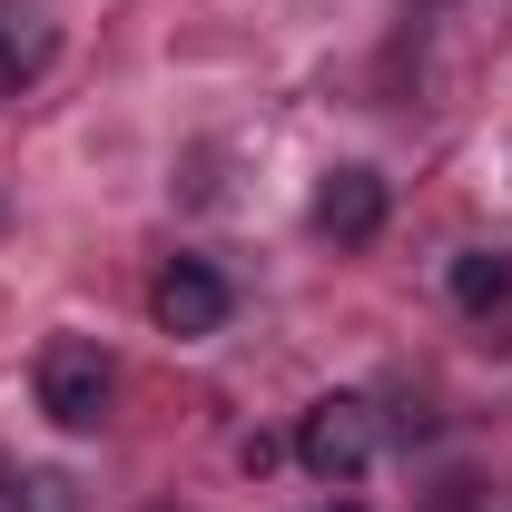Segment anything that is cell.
Listing matches in <instances>:
<instances>
[{"label": "cell", "instance_id": "6da1fadb", "mask_svg": "<svg viewBox=\"0 0 512 512\" xmlns=\"http://www.w3.org/2000/svg\"><path fill=\"white\" fill-rule=\"evenodd\" d=\"M375 444H384V414L365 404V394H325V404H306V424H296V463L316 473L325 493L365 483V463H375Z\"/></svg>", "mask_w": 512, "mask_h": 512}, {"label": "cell", "instance_id": "7a4b0ae2", "mask_svg": "<svg viewBox=\"0 0 512 512\" xmlns=\"http://www.w3.org/2000/svg\"><path fill=\"white\" fill-rule=\"evenodd\" d=\"M109 394H119V365H109L99 335H50V345H40V414H50L60 434H89V424L109 414Z\"/></svg>", "mask_w": 512, "mask_h": 512}, {"label": "cell", "instance_id": "3957f363", "mask_svg": "<svg viewBox=\"0 0 512 512\" xmlns=\"http://www.w3.org/2000/svg\"><path fill=\"white\" fill-rule=\"evenodd\" d=\"M227 306H237V286H227L207 256H168L158 286H148V316H158V335H178V345H207V335L227 325Z\"/></svg>", "mask_w": 512, "mask_h": 512}, {"label": "cell", "instance_id": "277c9868", "mask_svg": "<svg viewBox=\"0 0 512 512\" xmlns=\"http://www.w3.org/2000/svg\"><path fill=\"white\" fill-rule=\"evenodd\" d=\"M306 217H316L325 247H375L384 237V178L375 168H325L316 197H306Z\"/></svg>", "mask_w": 512, "mask_h": 512}, {"label": "cell", "instance_id": "5b68a950", "mask_svg": "<svg viewBox=\"0 0 512 512\" xmlns=\"http://www.w3.org/2000/svg\"><path fill=\"white\" fill-rule=\"evenodd\" d=\"M60 40V0H0V99H20Z\"/></svg>", "mask_w": 512, "mask_h": 512}, {"label": "cell", "instance_id": "8992f818", "mask_svg": "<svg viewBox=\"0 0 512 512\" xmlns=\"http://www.w3.org/2000/svg\"><path fill=\"white\" fill-rule=\"evenodd\" d=\"M444 286H453V306H463V316L512 306V247H463V256L444 266Z\"/></svg>", "mask_w": 512, "mask_h": 512}, {"label": "cell", "instance_id": "52a82bcc", "mask_svg": "<svg viewBox=\"0 0 512 512\" xmlns=\"http://www.w3.org/2000/svg\"><path fill=\"white\" fill-rule=\"evenodd\" d=\"M325 512H365V503H325Z\"/></svg>", "mask_w": 512, "mask_h": 512}]
</instances>
